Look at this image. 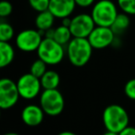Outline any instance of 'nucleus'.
Instances as JSON below:
<instances>
[{
  "label": "nucleus",
  "mask_w": 135,
  "mask_h": 135,
  "mask_svg": "<svg viewBox=\"0 0 135 135\" xmlns=\"http://www.w3.org/2000/svg\"><path fill=\"white\" fill-rule=\"evenodd\" d=\"M93 50L94 48L87 38H72L66 46V54L69 61L78 68L83 67L90 61Z\"/></svg>",
  "instance_id": "1"
},
{
  "label": "nucleus",
  "mask_w": 135,
  "mask_h": 135,
  "mask_svg": "<svg viewBox=\"0 0 135 135\" xmlns=\"http://www.w3.org/2000/svg\"><path fill=\"white\" fill-rule=\"evenodd\" d=\"M21 97L18 90L17 83L9 78L0 80V107L1 109H9L16 105Z\"/></svg>",
  "instance_id": "8"
},
{
  "label": "nucleus",
  "mask_w": 135,
  "mask_h": 135,
  "mask_svg": "<svg viewBox=\"0 0 135 135\" xmlns=\"http://www.w3.org/2000/svg\"><path fill=\"white\" fill-rule=\"evenodd\" d=\"M118 135H135V127L132 126H128L127 128L121 131Z\"/></svg>",
  "instance_id": "25"
},
{
  "label": "nucleus",
  "mask_w": 135,
  "mask_h": 135,
  "mask_svg": "<svg viewBox=\"0 0 135 135\" xmlns=\"http://www.w3.org/2000/svg\"><path fill=\"white\" fill-rule=\"evenodd\" d=\"M36 52L38 58L50 66L59 64L66 54L63 45L51 38H44Z\"/></svg>",
  "instance_id": "4"
},
{
  "label": "nucleus",
  "mask_w": 135,
  "mask_h": 135,
  "mask_svg": "<svg viewBox=\"0 0 135 135\" xmlns=\"http://www.w3.org/2000/svg\"><path fill=\"white\" fill-rule=\"evenodd\" d=\"M95 26L91 14L80 13L71 18L69 28L73 38H88Z\"/></svg>",
  "instance_id": "9"
},
{
  "label": "nucleus",
  "mask_w": 135,
  "mask_h": 135,
  "mask_svg": "<svg viewBox=\"0 0 135 135\" xmlns=\"http://www.w3.org/2000/svg\"><path fill=\"white\" fill-rule=\"evenodd\" d=\"M75 0H50L48 10L55 16L56 19L63 20L70 18L75 10Z\"/></svg>",
  "instance_id": "11"
},
{
  "label": "nucleus",
  "mask_w": 135,
  "mask_h": 135,
  "mask_svg": "<svg viewBox=\"0 0 135 135\" xmlns=\"http://www.w3.org/2000/svg\"><path fill=\"white\" fill-rule=\"evenodd\" d=\"M129 24H131V20H129V15L121 12V13H118L110 28L115 33V35L118 36L123 34L128 30Z\"/></svg>",
  "instance_id": "16"
},
{
  "label": "nucleus",
  "mask_w": 135,
  "mask_h": 135,
  "mask_svg": "<svg viewBox=\"0 0 135 135\" xmlns=\"http://www.w3.org/2000/svg\"><path fill=\"white\" fill-rule=\"evenodd\" d=\"M13 11V7L9 1L3 0L0 3V17L7 18L10 15Z\"/></svg>",
  "instance_id": "23"
},
{
  "label": "nucleus",
  "mask_w": 135,
  "mask_h": 135,
  "mask_svg": "<svg viewBox=\"0 0 135 135\" xmlns=\"http://www.w3.org/2000/svg\"><path fill=\"white\" fill-rule=\"evenodd\" d=\"M55 16L49 10L39 12L35 18V26L38 31L45 33L46 31L53 28L55 22Z\"/></svg>",
  "instance_id": "13"
},
{
  "label": "nucleus",
  "mask_w": 135,
  "mask_h": 135,
  "mask_svg": "<svg viewBox=\"0 0 135 135\" xmlns=\"http://www.w3.org/2000/svg\"><path fill=\"white\" fill-rule=\"evenodd\" d=\"M118 5L111 0H98L91 10V16L96 26L111 27L118 15Z\"/></svg>",
  "instance_id": "3"
},
{
  "label": "nucleus",
  "mask_w": 135,
  "mask_h": 135,
  "mask_svg": "<svg viewBox=\"0 0 135 135\" xmlns=\"http://www.w3.org/2000/svg\"><path fill=\"white\" fill-rule=\"evenodd\" d=\"M13 37V27L8 22H1L0 24V42H9Z\"/></svg>",
  "instance_id": "19"
},
{
  "label": "nucleus",
  "mask_w": 135,
  "mask_h": 135,
  "mask_svg": "<svg viewBox=\"0 0 135 135\" xmlns=\"http://www.w3.org/2000/svg\"><path fill=\"white\" fill-rule=\"evenodd\" d=\"M3 135H20L19 133H17V132H7V133H5V134H3Z\"/></svg>",
  "instance_id": "28"
},
{
  "label": "nucleus",
  "mask_w": 135,
  "mask_h": 135,
  "mask_svg": "<svg viewBox=\"0 0 135 135\" xmlns=\"http://www.w3.org/2000/svg\"><path fill=\"white\" fill-rule=\"evenodd\" d=\"M57 135H77V134H75V133L72 132V131H62V132H59Z\"/></svg>",
  "instance_id": "26"
},
{
  "label": "nucleus",
  "mask_w": 135,
  "mask_h": 135,
  "mask_svg": "<svg viewBox=\"0 0 135 135\" xmlns=\"http://www.w3.org/2000/svg\"><path fill=\"white\" fill-rule=\"evenodd\" d=\"M118 8L127 15H135V0H117Z\"/></svg>",
  "instance_id": "20"
},
{
  "label": "nucleus",
  "mask_w": 135,
  "mask_h": 135,
  "mask_svg": "<svg viewBox=\"0 0 135 135\" xmlns=\"http://www.w3.org/2000/svg\"><path fill=\"white\" fill-rule=\"evenodd\" d=\"M40 81L44 90L57 89L60 83V76L55 70H47V71L40 78Z\"/></svg>",
  "instance_id": "15"
},
{
  "label": "nucleus",
  "mask_w": 135,
  "mask_h": 135,
  "mask_svg": "<svg viewBox=\"0 0 135 135\" xmlns=\"http://www.w3.org/2000/svg\"><path fill=\"white\" fill-rule=\"evenodd\" d=\"M76 5L80 8H89L91 6H94L96 0H75Z\"/></svg>",
  "instance_id": "24"
},
{
  "label": "nucleus",
  "mask_w": 135,
  "mask_h": 135,
  "mask_svg": "<svg viewBox=\"0 0 135 135\" xmlns=\"http://www.w3.org/2000/svg\"><path fill=\"white\" fill-rule=\"evenodd\" d=\"M46 71H47V64H45V62L40 59V58H37L36 60H34L32 65H31L30 73H32V75L39 78V79Z\"/></svg>",
  "instance_id": "18"
},
{
  "label": "nucleus",
  "mask_w": 135,
  "mask_h": 135,
  "mask_svg": "<svg viewBox=\"0 0 135 135\" xmlns=\"http://www.w3.org/2000/svg\"><path fill=\"white\" fill-rule=\"evenodd\" d=\"M103 124L105 129L112 132L119 133L129 126V118L123 107L117 104L109 105L104 109Z\"/></svg>",
  "instance_id": "2"
},
{
  "label": "nucleus",
  "mask_w": 135,
  "mask_h": 135,
  "mask_svg": "<svg viewBox=\"0 0 135 135\" xmlns=\"http://www.w3.org/2000/svg\"><path fill=\"white\" fill-rule=\"evenodd\" d=\"M87 39L93 48L99 50L112 45L116 39V35L110 27L95 26Z\"/></svg>",
  "instance_id": "10"
},
{
  "label": "nucleus",
  "mask_w": 135,
  "mask_h": 135,
  "mask_svg": "<svg viewBox=\"0 0 135 135\" xmlns=\"http://www.w3.org/2000/svg\"><path fill=\"white\" fill-rule=\"evenodd\" d=\"M72 38H73V36H72V33L69 27L61 24L60 26L55 28L53 39L56 40L57 43H59L63 46H67L68 44L72 40Z\"/></svg>",
  "instance_id": "17"
},
{
  "label": "nucleus",
  "mask_w": 135,
  "mask_h": 135,
  "mask_svg": "<svg viewBox=\"0 0 135 135\" xmlns=\"http://www.w3.org/2000/svg\"><path fill=\"white\" fill-rule=\"evenodd\" d=\"M102 135H118V133H116V132H112V131H107L105 133H103Z\"/></svg>",
  "instance_id": "27"
},
{
  "label": "nucleus",
  "mask_w": 135,
  "mask_h": 135,
  "mask_svg": "<svg viewBox=\"0 0 135 135\" xmlns=\"http://www.w3.org/2000/svg\"><path fill=\"white\" fill-rule=\"evenodd\" d=\"M44 39V34L35 29H26L16 36V46L22 52L31 53L37 51Z\"/></svg>",
  "instance_id": "6"
},
{
  "label": "nucleus",
  "mask_w": 135,
  "mask_h": 135,
  "mask_svg": "<svg viewBox=\"0 0 135 135\" xmlns=\"http://www.w3.org/2000/svg\"><path fill=\"white\" fill-rule=\"evenodd\" d=\"M39 105L45 115L56 117L60 115L65 107V100L63 94L57 89L44 90L40 94Z\"/></svg>",
  "instance_id": "5"
},
{
  "label": "nucleus",
  "mask_w": 135,
  "mask_h": 135,
  "mask_svg": "<svg viewBox=\"0 0 135 135\" xmlns=\"http://www.w3.org/2000/svg\"><path fill=\"white\" fill-rule=\"evenodd\" d=\"M45 112L40 105L31 104L21 110V119L25 125L29 127H36L43 122Z\"/></svg>",
  "instance_id": "12"
},
{
  "label": "nucleus",
  "mask_w": 135,
  "mask_h": 135,
  "mask_svg": "<svg viewBox=\"0 0 135 135\" xmlns=\"http://www.w3.org/2000/svg\"><path fill=\"white\" fill-rule=\"evenodd\" d=\"M30 7L37 13L48 10L50 0H28Z\"/></svg>",
  "instance_id": "21"
},
{
  "label": "nucleus",
  "mask_w": 135,
  "mask_h": 135,
  "mask_svg": "<svg viewBox=\"0 0 135 135\" xmlns=\"http://www.w3.org/2000/svg\"><path fill=\"white\" fill-rule=\"evenodd\" d=\"M20 96L25 100H32L36 98L43 88L39 78L32 73H25L19 78L17 81Z\"/></svg>",
  "instance_id": "7"
},
{
  "label": "nucleus",
  "mask_w": 135,
  "mask_h": 135,
  "mask_svg": "<svg viewBox=\"0 0 135 135\" xmlns=\"http://www.w3.org/2000/svg\"><path fill=\"white\" fill-rule=\"evenodd\" d=\"M124 93L129 99L135 101V79H131L126 83L124 86Z\"/></svg>",
  "instance_id": "22"
},
{
  "label": "nucleus",
  "mask_w": 135,
  "mask_h": 135,
  "mask_svg": "<svg viewBox=\"0 0 135 135\" xmlns=\"http://www.w3.org/2000/svg\"><path fill=\"white\" fill-rule=\"evenodd\" d=\"M15 57V50L9 42H0V67L6 68L12 63Z\"/></svg>",
  "instance_id": "14"
}]
</instances>
